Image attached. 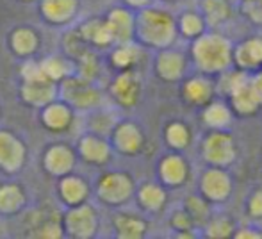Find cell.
<instances>
[{"instance_id": "2", "label": "cell", "mask_w": 262, "mask_h": 239, "mask_svg": "<svg viewBox=\"0 0 262 239\" xmlns=\"http://www.w3.org/2000/svg\"><path fill=\"white\" fill-rule=\"evenodd\" d=\"M246 9H248L250 16L262 21V0H246Z\"/></svg>"}, {"instance_id": "1", "label": "cell", "mask_w": 262, "mask_h": 239, "mask_svg": "<svg viewBox=\"0 0 262 239\" xmlns=\"http://www.w3.org/2000/svg\"><path fill=\"white\" fill-rule=\"evenodd\" d=\"M187 97L196 104H202L207 100V97H210V88L202 80H193L187 84Z\"/></svg>"}]
</instances>
